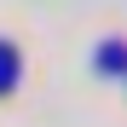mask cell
<instances>
[{
	"mask_svg": "<svg viewBox=\"0 0 127 127\" xmlns=\"http://www.w3.org/2000/svg\"><path fill=\"white\" fill-rule=\"evenodd\" d=\"M98 75H121V81H127V40H121V35L98 40Z\"/></svg>",
	"mask_w": 127,
	"mask_h": 127,
	"instance_id": "obj_1",
	"label": "cell"
},
{
	"mask_svg": "<svg viewBox=\"0 0 127 127\" xmlns=\"http://www.w3.org/2000/svg\"><path fill=\"white\" fill-rule=\"evenodd\" d=\"M17 81H23V52L12 40H0V93H12Z\"/></svg>",
	"mask_w": 127,
	"mask_h": 127,
	"instance_id": "obj_2",
	"label": "cell"
}]
</instances>
